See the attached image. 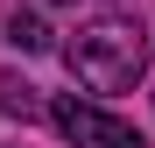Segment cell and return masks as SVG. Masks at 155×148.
<instances>
[{
	"instance_id": "cell-3",
	"label": "cell",
	"mask_w": 155,
	"mask_h": 148,
	"mask_svg": "<svg viewBox=\"0 0 155 148\" xmlns=\"http://www.w3.org/2000/svg\"><path fill=\"white\" fill-rule=\"evenodd\" d=\"M7 42H14V49H28V57H35V49H49V28H42L35 14H7Z\"/></svg>"
},
{
	"instance_id": "cell-1",
	"label": "cell",
	"mask_w": 155,
	"mask_h": 148,
	"mask_svg": "<svg viewBox=\"0 0 155 148\" xmlns=\"http://www.w3.org/2000/svg\"><path fill=\"white\" fill-rule=\"evenodd\" d=\"M64 64H71V78L85 92H127L148 71V42H141V28L127 14H92L64 42Z\"/></svg>"
},
{
	"instance_id": "cell-2",
	"label": "cell",
	"mask_w": 155,
	"mask_h": 148,
	"mask_svg": "<svg viewBox=\"0 0 155 148\" xmlns=\"http://www.w3.org/2000/svg\"><path fill=\"white\" fill-rule=\"evenodd\" d=\"M49 120H57V134L71 148H141V134L127 127V120H113L106 106H92V99H57Z\"/></svg>"
},
{
	"instance_id": "cell-4",
	"label": "cell",
	"mask_w": 155,
	"mask_h": 148,
	"mask_svg": "<svg viewBox=\"0 0 155 148\" xmlns=\"http://www.w3.org/2000/svg\"><path fill=\"white\" fill-rule=\"evenodd\" d=\"M0 113H21V120H28V113H35V85H21V78H0Z\"/></svg>"
}]
</instances>
